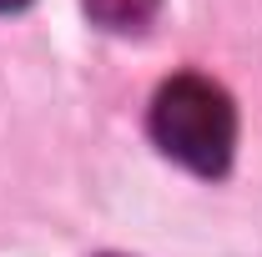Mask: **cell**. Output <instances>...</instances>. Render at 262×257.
<instances>
[{
    "mask_svg": "<svg viewBox=\"0 0 262 257\" xmlns=\"http://www.w3.org/2000/svg\"><path fill=\"white\" fill-rule=\"evenodd\" d=\"M146 126H151V141L177 166H187L196 177H227L232 152H237V106L222 81L202 71L166 76L151 96Z\"/></svg>",
    "mask_w": 262,
    "mask_h": 257,
    "instance_id": "cell-1",
    "label": "cell"
},
{
    "mask_svg": "<svg viewBox=\"0 0 262 257\" xmlns=\"http://www.w3.org/2000/svg\"><path fill=\"white\" fill-rule=\"evenodd\" d=\"M86 15L96 20L101 31H116V35H131V31H146L162 10V0H81Z\"/></svg>",
    "mask_w": 262,
    "mask_h": 257,
    "instance_id": "cell-2",
    "label": "cell"
},
{
    "mask_svg": "<svg viewBox=\"0 0 262 257\" xmlns=\"http://www.w3.org/2000/svg\"><path fill=\"white\" fill-rule=\"evenodd\" d=\"M20 5H31V0H0V10H20Z\"/></svg>",
    "mask_w": 262,
    "mask_h": 257,
    "instance_id": "cell-3",
    "label": "cell"
},
{
    "mask_svg": "<svg viewBox=\"0 0 262 257\" xmlns=\"http://www.w3.org/2000/svg\"><path fill=\"white\" fill-rule=\"evenodd\" d=\"M101 257H121V252H101Z\"/></svg>",
    "mask_w": 262,
    "mask_h": 257,
    "instance_id": "cell-4",
    "label": "cell"
}]
</instances>
